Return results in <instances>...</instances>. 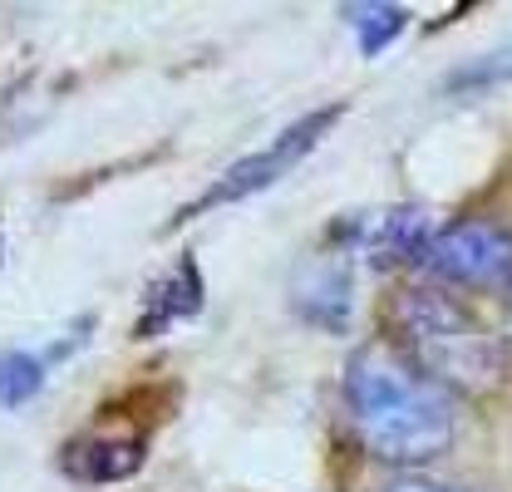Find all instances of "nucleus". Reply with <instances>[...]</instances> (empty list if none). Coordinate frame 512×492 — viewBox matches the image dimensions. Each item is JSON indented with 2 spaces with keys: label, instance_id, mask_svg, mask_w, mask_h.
Here are the masks:
<instances>
[{
  "label": "nucleus",
  "instance_id": "12",
  "mask_svg": "<svg viewBox=\"0 0 512 492\" xmlns=\"http://www.w3.org/2000/svg\"><path fill=\"white\" fill-rule=\"evenodd\" d=\"M508 340H512V306H508Z\"/></svg>",
  "mask_w": 512,
  "mask_h": 492
},
{
  "label": "nucleus",
  "instance_id": "5",
  "mask_svg": "<svg viewBox=\"0 0 512 492\" xmlns=\"http://www.w3.org/2000/svg\"><path fill=\"white\" fill-rule=\"evenodd\" d=\"M429 237H434V227H429V212H419V207H375V212H360L355 222L335 227V242H345L355 256L380 261V266L419 261Z\"/></svg>",
  "mask_w": 512,
  "mask_h": 492
},
{
  "label": "nucleus",
  "instance_id": "11",
  "mask_svg": "<svg viewBox=\"0 0 512 492\" xmlns=\"http://www.w3.org/2000/svg\"><path fill=\"white\" fill-rule=\"evenodd\" d=\"M384 492H463V488H453V483H429V478H399L394 488H384Z\"/></svg>",
  "mask_w": 512,
  "mask_h": 492
},
{
  "label": "nucleus",
  "instance_id": "4",
  "mask_svg": "<svg viewBox=\"0 0 512 492\" xmlns=\"http://www.w3.org/2000/svg\"><path fill=\"white\" fill-rule=\"evenodd\" d=\"M419 266H429L448 286L503 291V286H512V232L498 222L434 227V237L419 251Z\"/></svg>",
  "mask_w": 512,
  "mask_h": 492
},
{
  "label": "nucleus",
  "instance_id": "7",
  "mask_svg": "<svg viewBox=\"0 0 512 492\" xmlns=\"http://www.w3.org/2000/svg\"><path fill=\"white\" fill-rule=\"evenodd\" d=\"M296 306H301V315L340 330L350 320V266H335V261L306 266L296 276Z\"/></svg>",
  "mask_w": 512,
  "mask_h": 492
},
{
  "label": "nucleus",
  "instance_id": "2",
  "mask_svg": "<svg viewBox=\"0 0 512 492\" xmlns=\"http://www.w3.org/2000/svg\"><path fill=\"white\" fill-rule=\"evenodd\" d=\"M399 330L409 340V360L434 384L453 389H488L503 374L498 345L434 286H414L399 296Z\"/></svg>",
  "mask_w": 512,
  "mask_h": 492
},
{
  "label": "nucleus",
  "instance_id": "6",
  "mask_svg": "<svg viewBox=\"0 0 512 492\" xmlns=\"http://www.w3.org/2000/svg\"><path fill=\"white\" fill-rule=\"evenodd\" d=\"M202 310V281H197V266L192 256H178V266L158 281V291L143 301V320H138V335H163L173 330L178 320H188Z\"/></svg>",
  "mask_w": 512,
  "mask_h": 492
},
{
  "label": "nucleus",
  "instance_id": "8",
  "mask_svg": "<svg viewBox=\"0 0 512 492\" xmlns=\"http://www.w3.org/2000/svg\"><path fill=\"white\" fill-rule=\"evenodd\" d=\"M50 360L35 350H0V409H20L45 389Z\"/></svg>",
  "mask_w": 512,
  "mask_h": 492
},
{
  "label": "nucleus",
  "instance_id": "3",
  "mask_svg": "<svg viewBox=\"0 0 512 492\" xmlns=\"http://www.w3.org/2000/svg\"><path fill=\"white\" fill-rule=\"evenodd\" d=\"M335 123H340V104L296 119L286 133H276L266 148H256V153H247V158H237V163L207 187L197 202H188V207L178 212V222H188V217H197V212H212V207H227V202H242V197H256V192L276 187L296 163L311 158V148H320V138H325Z\"/></svg>",
  "mask_w": 512,
  "mask_h": 492
},
{
  "label": "nucleus",
  "instance_id": "9",
  "mask_svg": "<svg viewBox=\"0 0 512 492\" xmlns=\"http://www.w3.org/2000/svg\"><path fill=\"white\" fill-rule=\"evenodd\" d=\"M345 20L355 25V40L365 55H380L389 40H399V30L409 25L404 5H345Z\"/></svg>",
  "mask_w": 512,
  "mask_h": 492
},
{
  "label": "nucleus",
  "instance_id": "10",
  "mask_svg": "<svg viewBox=\"0 0 512 492\" xmlns=\"http://www.w3.org/2000/svg\"><path fill=\"white\" fill-rule=\"evenodd\" d=\"M498 84H512V40L498 45V50H488L483 60L463 64V69L448 79V94H488V89H498Z\"/></svg>",
  "mask_w": 512,
  "mask_h": 492
},
{
  "label": "nucleus",
  "instance_id": "1",
  "mask_svg": "<svg viewBox=\"0 0 512 492\" xmlns=\"http://www.w3.org/2000/svg\"><path fill=\"white\" fill-rule=\"evenodd\" d=\"M345 404L360 443L394 468H419L448 453L458 433V404L404 350L365 345L345 369Z\"/></svg>",
  "mask_w": 512,
  "mask_h": 492
}]
</instances>
